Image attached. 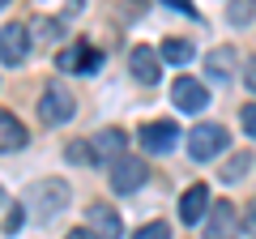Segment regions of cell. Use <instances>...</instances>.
Returning <instances> with one entry per match:
<instances>
[{"instance_id":"6","label":"cell","mask_w":256,"mask_h":239,"mask_svg":"<svg viewBox=\"0 0 256 239\" xmlns=\"http://www.w3.org/2000/svg\"><path fill=\"white\" fill-rule=\"evenodd\" d=\"M98 64H102V52L98 47H86V43H73V47H64L56 56V68L60 73H94Z\"/></svg>"},{"instance_id":"12","label":"cell","mask_w":256,"mask_h":239,"mask_svg":"<svg viewBox=\"0 0 256 239\" xmlns=\"http://www.w3.org/2000/svg\"><path fill=\"white\" fill-rule=\"evenodd\" d=\"M86 218H90V230L98 239H120L124 235V222H120V214L111 210L107 201H94L90 210H86Z\"/></svg>"},{"instance_id":"16","label":"cell","mask_w":256,"mask_h":239,"mask_svg":"<svg viewBox=\"0 0 256 239\" xmlns=\"http://www.w3.org/2000/svg\"><path fill=\"white\" fill-rule=\"evenodd\" d=\"M192 56H196L192 38H166L162 43V60H171V64H188Z\"/></svg>"},{"instance_id":"21","label":"cell","mask_w":256,"mask_h":239,"mask_svg":"<svg viewBox=\"0 0 256 239\" xmlns=\"http://www.w3.org/2000/svg\"><path fill=\"white\" fill-rule=\"evenodd\" d=\"M34 30H38V34H47V38H56V34H60V22H47V18H38V22H34Z\"/></svg>"},{"instance_id":"10","label":"cell","mask_w":256,"mask_h":239,"mask_svg":"<svg viewBox=\"0 0 256 239\" xmlns=\"http://www.w3.org/2000/svg\"><path fill=\"white\" fill-rule=\"evenodd\" d=\"M124 146H128V132H124V128H102V132H94V141H90L94 162H120V158H124Z\"/></svg>"},{"instance_id":"1","label":"cell","mask_w":256,"mask_h":239,"mask_svg":"<svg viewBox=\"0 0 256 239\" xmlns=\"http://www.w3.org/2000/svg\"><path fill=\"white\" fill-rule=\"evenodd\" d=\"M26 205L38 218H56V214L68 205V184H64V180H38V184H30Z\"/></svg>"},{"instance_id":"11","label":"cell","mask_w":256,"mask_h":239,"mask_svg":"<svg viewBox=\"0 0 256 239\" xmlns=\"http://www.w3.org/2000/svg\"><path fill=\"white\" fill-rule=\"evenodd\" d=\"M128 68H132V77L141 86H158V77H162V56H154V47H132Z\"/></svg>"},{"instance_id":"5","label":"cell","mask_w":256,"mask_h":239,"mask_svg":"<svg viewBox=\"0 0 256 239\" xmlns=\"http://www.w3.org/2000/svg\"><path fill=\"white\" fill-rule=\"evenodd\" d=\"M26 56H30V26H22V22L0 26V60L4 64H22Z\"/></svg>"},{"instance_id":"18","label":"cell","mask_w":256,"mask_h":239,"mask_svg":"<svg viewBox=\"0 0 256 239\" xmlns=\"http://www.w3.org/2000/svg\"><path fill=\"white\" fill-rule=\"evenodd\" d=\"M132 239H171V226L154 218V222H146V226H141V230H137Z\"/></svg>"},{"instance_id":"8","label":"cell","mask_w":256,"mask_h":239,"mask_svg":"<svg viewBox=\"0 0 256 239\" xmlns=\"http://www.w3.org/2000/svg\"><path fill=\"white\" fill-rule=\"evenodd\" d=\"M146 175H150V166L141 162V158H120V162H111V188L116 192H137L141 184H146Z\"/></svg>"},{"instance_id":"3","label":"cell","mask_w":256,"mask_h":239,"mask_svg":"<svg viewBox=\"0 0 256 239\" xmlns=\"http://www.w3.org/2000/svg\"><path fill=\"white\" fill-rule=\"evenodd\" d=\"M38 116H43V124H68V120L77 116V102L73 94L64 90V86H47L43 94H38Z\"/></svg>"},{"instance_id":"17","label":"cell","mask_w":256,"mask_h":239,"mask_svg":"<svg viewBox=\"0 0 256 239\" xmlns=\"http://www.w3.org/2000/svg\"><path fill=\"white\" fill-rule=\"evenodd\" d=\"M248 166H252V154H235V158L226 162V171H222V180L235 184V180H244V175H248Z\"/></svg>"},{"instance_id":"20","label":"cell","mask_w":256,"mask_h":239,"mask_svg":"<svg viewBox=\"0 0 256 239\" xmlns=\"http://www.w3.org/2000/svg\"><path fill=\"white\" fill-rule=\"evenodd\" d=\"M244 132L256 141V102H252V107H244Z\"/></svg>"},{"instance_id":"7","label":"cell","mask_w":256,"mask_h":239,"mask_svg":"<svg viewBox=\"0 0 256 239\" xmlns=\"http://www.w3.org/2000/svg\"><path fill=\"white\" fill-rule=\"evenodd\" d=\"M171 102L180 111H188V116H196V111L210 107V90H205L196 77H180V82L171 86Z\"/></svg>"},{"instance_id":"23","label":"cell","mask_w":256,"mask_h":239,"mask_svg":"<svg viewBox=\"0 0 256 239\" xmlns=\"http://www.w3.org/2000/svg\"><path fill=\"white\" fill-rule=\"evenodd\" d=\"M22 222H26V214H22V210H13V214H9V218H4V230H9V235H13V230H18V226H22Z\"/></svg>"},{"instance_id":"25","label":"cell","mask_w":256,"mask_h":239,"mask_svg":"<svg viewBox=\"0 0 256 239\" xmlns=\"http://www.w3.org/2000/svg\"><path fill=\"white\" fill-rule=\"evenodd\" d=\"M64 239H98V235H94V230H86V226H77V230H68Z\"/></svg>"},{"instance_id":"9","label":"cell","mask_w":256,"mask_h":239,"mask_svg":"<svg viewBox=\"0 0 256 239\" xmlns=\"http://www.w3.org/2000/svg\"><path fill=\"white\" fill-rule=\"evenodd\" d=\"M235 235H239V210L230 201L214 205L205 218V239H235Z\"/></svg>"},{"instance_id":"26","label":"cell","mask_w":256,"mask_h":239,"mask_svg":"<svg viewBox=\"0 0 256 239\" xmlns=\"http://www.w3.org/2000/svg\"><path fill=\"white\" fill-rule=\"evenodd\" d=\"M248 230H252V235H256V201L248 205Z\"/></svg>"},{"instance_id":"19","label":"cell","mask_w":256,"mask_h":239,"mask_svg":"<svg viewBox=\"0 0 256 239\" xmlns=\"http://www.w3.org/2000/svg\"><path fill=\"white\" fill-rule=\"evenodd\" d=\"M68 158H73V162H94V150L82 146V141H73V146H68Z\"/></svg>"},{"instance_id":"24","label":"cell","mask_w":256,"mask_h":239,"mask_svg":"<svg viewBox=\"0 0 256 239\" xmlns=\"http://www.w3.org/2000/svg\"><path fill=\"white\" fill-rule=\"evenodd\" d=\"M244 86H248V90H252V94H256V60H252V64H248V68H244Z\"/></svg>"},{"instance_id":"27","label":"cell","mask_w":256,"mask_h":239,"mask_svg":"<svg viewBox=\"0 0 256 239\" xmlns=\"http://www.w3.org/2000/svg\"><path fill=\"white\" fill-rule=\"evenodd\" d=\"M4 4H9V0H0V9H4Z\"/></svg>"},{"instance_id":"22","label":"cell","mask_w":256,"mask_h":239,"mask_svg":"<svg viewBox=\"0 0 256 239\" xmlns=\"http://www.w3.org/2000/svg\"><path fill=\"white\" fill-rule=\"evenodd\" d=\"M252 18V4H248V0H239L235 9H230V22H248Z\"/></svg>"},{"instance_id":"13","label":"cell","mask_w":256,"mask_h":239,"mask_svg":"<svg viewBox=\"0 0 256 239\" xmlns=\"http://www.w3.org/2000/svg\"><path fill=\"white\" fill-rule=\"evenodd\" d=\"M210 188L205 184H192L188 192L180 196V218H184V226H192V222H201V218H210Z\"/></svg>"},{"instance_id":"4","label":"cell","mask_w":256,"mask_h":239,"mask_svg":"<svg viewBox=\"0 0 256 239\" xmlns=\"http://www.w3.org/2000/svg\"><path fill=\"white\" fill-rule=\"evenodd\" d=\"M180 141L184 137H180V128H175L171 120H150V124H141V146L150 154H171Z\"/></svg>"},{"instance_id":"2","label":"cell","mask_w":256,"mask_h":239,"mask_svg":"<svg viewBox=\"0 0 256 239\" xmlns=\"http://www.w3.org/2000/svg\"><path fill=\"white\" fill-rule=\"evenodd\" d=\"M226 128L222 124H196V128L188 132V154L196 158V162H210V158H218L222 150H226Z\"/></svg>"},{"instance_id":"14","label":"cell","mask_w":256,"mask_h":239,"mask_svg":"<svg viewBox=\"0 0 256 239\" xmlns=\"http://www.w3.org/2000/svg\"><path fill=\"white\" fill-rule=\"evenodd\" d=\"M30 141L26 124H22L13 111H0V154H9V150H22Z\"/></svg>"},{"instance_id":"15","label":"cell","mask_w":256,"mask_h":239,"mask_svg":"<svg viewBox=\"0 0 256 239\" xmlns=\"http://www.w3.org/2000/svg\"><path fill=\"white\" fill-rule=\"evenodd\" d=\"M230 68H235V52H230V47H218V52H210V56H205V73H210L214 82H222V86H226Z\"/></svg>"}]
</instances>
